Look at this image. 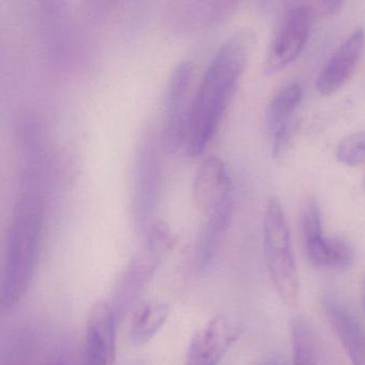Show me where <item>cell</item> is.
<instances>
[{"label":"cell","instance_id":"5b68a950","mask_svg":"<svg viewBox=\"0 0 365 365\" xmlns=\"http://www.w3.org/2000/svg\"><path fill=\"white\" fill-rule=\"evenodd\" d=\"M314 21V12L309 6L289 11L281 25L268 53L265 73L274 75L291 64L308 42Z\"/></svg>","mask_w":365,"mask_h":365},{"label":"cell","instance_id":"52a82bcc","mask_svg":"<svg viewBox=\"0 0 365 365\" xmlns=\"http://www.w3.org/2000/svg\"><path fill=\"white\" fill-rule=\"evenodd\" d=\"M117 319L108 302L100 300L93 304L86 327L85 365L117 364Z\"/></svg>","mask_w":365,"mask_h":365},{"label":"cell","instance_id":"7c38bea8","mask_svg":"<svg viewBox=\"0 0 365 365\" xmlns=\"http://www.w3.org/2000/svg\"><path fill=\"white\" fill-rule=\"evenodd\" d=\"M162 259L163 255L145 247L130 261L118 283L115 302L111 304L117 317L130 308V304L136 300L150 279L155 274Z\"/></svg>","mask_w":365,"mask_h":365},{"label":"cell","instance_id":"4fadbf2b","mask_svg":"<svg viewBox=\"0 0 365 365\" xmlns=\"http://www.w3.org/2000/svg\"><path fill=\"white\" fill-rule=\"evenodd\" d=\"M307 257L315 267L346 269L355 259L351 244L339 238H328L323 233L304 240Z\"/></svg>","mask_w":365,"mask_h":365},{"label":"cell","instance_id":"2e32d148","mask_svg":"<svg viewBox=\"0 0 365 365\" xmlns=\"http://www.w3.org/2000/svg\"><path fill=\"white\" fill-rule=\"evenodd\" d=\"M336 160L347 167L365 164V132H357L343 138L336 152Z\"/></svg>","mask_w":365,"mask_h":365},{"label":"cell","instance_id":"44dd1931","mask_svg":"<svg viewBox=\"0 0 365 365\" xmlns=\"http://www.w3.org/2000/svg\"><path fill=\"white\" fill-rule=\"evenodd\" d=\"M45 365H66L63 362L59 361V360H53V361H49L48 364Z\"/></svg>","mask_w":365,"mask_h":365},{"label":"cell","instance_id":"30bf717a","mask_svg":"<svg viewBox=\"0 0 365 365\" xmlns=\"http://www.w3.org/2000/svg\"><path fill=\"white\" fill-rule=\"evenodd\" d=\"M365 32L356 29L330 58L317 79L319 94L329 96L341 89L355 72L364 55Z\"/></svg>","mask_w":365,"mask_h":365},{"label":"cell","instance_id":"603a6c76","mask_svg":"<svg viewBox=\"0 0 365 365\" xmlns=\"http://www.w3.org/2000/svg\"><path fill=\"white\" fill-rule=\"evenodd\" d=\"M364 308H365V287H364Z\"/></svg>","mask_w":365,"mask_h":365},{"label":"cell","instance_id":"ac0fdd59","mask_svg":"<svg viewBox=\"0 0 365 365\" xmlns=\"http://www.w3.org/2000/svg\"><path fill=\"white\" fill-rule=\"evenodd\" d=\"M300 225L304 240L323 233L321 205L315 197H310L304 201L300 215Z\"/></svg>","mask_w":365,"mask_h":365},{"label":"cell","instance_id":"8fae6325","mask_svg":"<svg viewBox=\"0 0 365 365\" xmlns=\"http://www.w3.org/2000/svg\"><path fill=\"white\" fill-rule=\"evenodd\" d=\"M323 309L334 334L353 365H365V329L353 312L331 295L323 297Z\"/></svg>","mask_w":365,"mask_h":365},{"label":"cell","instance_id":"5bb4252c","mask_svg":"<svg viewBox=\"0 0 365 365\" xmlns=\"http://www.w3.org/2000/svg\"><path fill=\"white\" fill-rule=\"evenodd\" d=\"M294 365H330L314 326L304 317H297L291 323Z\"/></svg>","mask_w":365,"mask_h":365},{"label":"cell","instance_id":"6da1fadb","mask_svg":"<svg viewBox=\"0 0 365 365\" xmlns=\"http://www.w3.org/2000/svg\"><path fill=\"white\" fill-rule=\"evenodd\" d=\"M250 34L240 32L222 45L210 62L191 101L182 148L190 158L205 152L218 130L252 46Z\"/></svg>","mask_w":365,"mask_h":365},{"label":"cell","instance_id":"3957f363","mask_svg":"<svg viewBox=\"0 0 365 365\" xmlns=\"http://www.w3.org/2000/svg\"><path fill=\"white\" fill-rule=\"evenodd\" d=\"M263 245L266 264L274 289L285 304L296 306L300 294L299 274L284 210L276 195L270 197L266 204Z\"/></svg>","mask_w":365,"mask_h":365},{"label":"cell","instance_id":"7402d4cb","mask_svg":"<svg viewBox=\"0 0 365 365\" xmlns=\"http://www.w3.org/2000/svg\"><path fill=\"white\" fill-rule=\"evenodd\" d=\"M259 365H283L279 364V362H265V364H261Z\"/></svg>","mask_w":365,"mask_h":365},{"label":"cell","instance_id":"d6986e66","mask_svg":"<svg viewBox=\"0 0 365 365\" xmlns=\"http://www.w3.org/2000/svg\"><path fill=\"white\" fill-rule=\"evenodd\" d=\"M345 0H319L323 8L327 11L329 14H336L342 9Z\"/></svg>","mask_w":365,"mask_h":365},{"label":"cell","instance_id":"7a4b0ae2","mask_svg":"<svg viewBox=\"0 0 365 365\" xmlns=\"http://www.w3.org/2000/svg\"><path fill=\"white\" fill-rule=\"evenodd\" d=\"M43 212L40 199L24 195L17 201L9 233L0 282V311L14 308L31 284L40 255Z\"/></svg>","mask_w":365,"mask_h":365},{"label":"cell","instance_id":"9a60e30c","mask_svg":"<svg viewBox=\"0 0 365 365\" xmlns=\"http://www.w3.org/2000/svg\"><path fill=\"white\" fill-rule=\"evenodd\" d=\"M168 304L147 302L141 304L133 315L130 340L135 345L147 344L160 331L169 317Z\"/></svg>","mask_w":365,"mask_h":365},{"label":"cell","instance_id":"e0dca14e","mask_svg":"<svg viewBox=\"0 0 365 365\" xmlns=\"http://www.w3.org/2000/svg\"><path fill=\"white\" fill-rule=\"evenodd\" d=\"M175 245V236L164 221L156 220L148 227L145 247L164 257Z\"/></svg>","mask_w":365,"mask_h":365},{"label":"cell","instance_id":"ba28073f","mask_svg":"<svg viewBox=\"0 0 365 365\" xmlns=\"http://www.w3.org/2000/svg\"><path fill=\"white\" fill-rule=\"evenodd\" d=\"M240 336V328L231 319L223 315L212 317L193 334L186 365H218Z\"/></svg>","mask_w":365,"mask_h":365},{"label":"cell","instance_id":"8992f818","mask_svg":"<svg viewBox=\"0 0 365 365\" xmlns=\"http://www.w3.org/2000/svg\"><path fill=\"white\" fill-rule=\"evenodd\" d=\"M192 66L182 62L173 71L165 96L164 140L167 148L178 150L182 148L187 118L191 101H189Z\"/></svg>","mask_w":365,"mask_h":365},{"label":"cell","instance_id":"ffe728a7","mask_svg":"<svg viewBox=\"0 0 365 365\" xmlns=\"http://www.w3.org/2000/svg\"><path fill=\"white\" fill-rule=\"evenodd\" d=\"M92 1L96 2V4H102L103 6H105V4H106L107 6V4L113 2V0H92Z\"/></svg>","mask_w":365,"mask_h":365},{"label":"cell","instance_id":"277c9868","mask_svg":"<svg viewBox=\"0 0 365 365\" xmlns=\"http://www.w3.org/2000/svg\"><path fill=\"white\" fill-rule=\"evenodd\" d=\"M192 197L205 217V225L225 233L233 212V182L220 158L210 156L202 160L193 179Z\"/></svg>","mask_w":365,"mask_h":365},{"label":"cell","instance_id":"9c48e42d","mask_svg":"<svg viewBox=\"0 0 365 365\" xmlns=\"http://www.w3.org/2000/svg\"><path fill=\"white\" fill-rule=\"evenodd\" d=\"M304 96L299 83H291L277 92L266 109V126L274 156L287 149L293 133V118Z\"/></svg>","mask_w":365,"mask_h":365}]
</instances>
